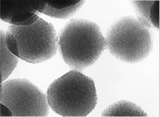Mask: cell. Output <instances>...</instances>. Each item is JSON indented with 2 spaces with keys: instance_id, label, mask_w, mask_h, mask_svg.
<instances>
[{
  "instance_id": "1",
  "label": "cell",
  "mask_w": 160,
  "mask_h": 117,
  "mask_svg": "<svg viewBox=\"0 0 160 117\" xmlns=\"http://www.w3.org/2000/svg\"><path fill=\"white\" fill-rule=\"evenodd\" d=\"M58 45L63 59L70 68L81 71L95 63L107 48L106 40L95 23L73 19L62 28Z\"/></svg>"
},
{
  "instance_id": "2",
  "label": "cell",
  "mask_w": 160,
  "mask_h": 117,
  "mask_svg": "<svg viewBox=\"0 0 160 117\" xmlns=\"http://www.w3.org/2000/svg\"><path fill=\"white\" fill-rule=\"evenodd\" d=\"M47 97L52 110L64 117L86 116L98 102L94 81L76 70L54 81L48 87Z\"/></svg>"
},
{
  "instance_id": "3",
  "label": "cell",
  "mask_w": 160,
  "mask_h": 117,
  "mask_svg": "<svg viewBox=\"0 0 160 117\" xmlns=\"http://www.w3.org/2000/svg\"><path fill=\"white\" fill-rule=\"evenodd\" d=\"M150 29L138 18L122 17L107 31V48L120 60L128 63L139 62L150 55L153 48V37Z\"/></svg>"
},
{
  "instance_id": "4",
  "label": "cell",
  "mask_w": 160,
  "mask_h": 117,
  "mask_svg": "<svg viewBox=\"0 0 160 117\" xmlns=\"http://www.w3.org/2000/svg\"><path fill=\"white\" fill-rule=\"evenodd\" d=\"M8 31L18 43V58L27 62L41 63L57 53L58 37L55 28L41 18L28 25H10Z\"/></svg>"
},
{
  "instance_id": "5",
  "label": "cell",
  "mask_w": 160,
  "mask_h": 117,
  "mask_svg": "<svg viewBox=\"0 0 160 117\" xmlns=\"http://www.w3.org/2000/svg\"><path fill=\"white\" fill-rule=\"evenodd\" d=\"M1 104L14 117H45L49 113L47 97L25 78L10 80L1 85Z\"/></svg>"
},
{
  "instance_id": "6",
  "label": "cell",
  "mask_w": 160,
  "mask_h": 117,
  "mask_svg": "<svg viewBox=\"0 0 160 117\" xmlns=\"http://www.w3.org/2000/svg\"><path fill=\"white\" fill-rule=\"evenodd\" d=\"M45 1H2L0 2L1 18L13 25L27 26L40 18Z\"/></svg>"
},
{
  "instance_id": "7",
  "label": "cell",
  "mask_w": 160,
  "mask_h": 117,
  "mask_svg": "<svg viewBox=\"0 0 160 117\" xmlns=\"http://www.w3.org/2000/svg\"><path fill=\"white\" fill-rule=\"evenodd\" d=\"M84 3L83 1H45L42 13L54 18H68L78 11Z\"/></svg>"
},
{
  "instance_id": "8",
  "label": "cell",
  "mask_w": 160,
  "mask_h": 117,
  "mask_svg": "<svg viewBox=\"0 0 160 117\" xmlns=\"http://www.w3.org/2000/svg\"><path fill=\"white\" fill-rule=\"evenodd\" d=\"M138 18L151 28L159 29V1H134Z\"/></svg>"
},
{
  "instance_id": "9",
  "label": "cell",
  "mask_w": 160,
  "mask_h": 117,
  "mask_svg": "<svg viewBox=\"0 0 160 117\" xmlns=\"http://www.w3.org/2000/svg\"><path fill=\"white\" fill-rule=\"evenodd\" d=\"M102 115L104 117L148 116L140 107L126 101H118L110 105L102 112Z\"/></svg>"
},
{
  "instance_id": "10",
  "label": "cell",
  "mask_w": 160,
  "mask_h": 117,
  "mask_svg": "<svg viewBox=\"0 0 160 117\" xmlns=\"http://www.w3.org/2000/svg\"><path fill=\"white\" fill-rule=\"evenodd\" d=\"M5 33L1 30V82L7 79L16 67L18 57L12 53L6 44Z\"/></svg>"
},
{
  "instance_id": "11",
  "label": "cell",
  "mask_w": 160,
  "mask_h": 117,
  "mask_svg": "<svg viewBox=\"0 0 160 117\" xmlns=\"http://www.w3.org/2000/svg\"><path fill=\"white\" fill-rule=\"evenodd\" d=\"M6 44L8 49L12 53L18 58V44L15 37L8 31L5 34Z\"/></svg>"
},
{
  "instance_id": "12",
  "label": "cell",
  "mask_w": 160,
  "mask_h": 117,
  "mask_svg": "<svg viewBox=\"0 0 160 117\" xmlns=\"http://www.w3.org/2000/svg\"><path fill=\"white\" fill-rule=\"evenodd\" d=\"M1 116H12L11 110L2 104H1Z\"/></svg>"
}]
</instances>
